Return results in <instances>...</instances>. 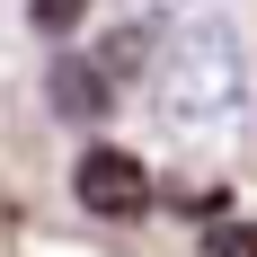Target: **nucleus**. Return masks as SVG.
<instances>
[{
	"label": "nucleus",
	"mask_w": 257,
	"mask_h": 257,
	"mask_svg": "<svg viewBox=\"0 0 257 257\" xmlns=\"http://www.w3.org/2000/svg\"><path fill=\"white\" fill-rule=\"evenodd\" d=\"M151 115L169 142H231V124L248 115V62L222 18L169 27V45L151 62Z\"/></svg>",
	"instance_id": "1"
},
{
	"label": "nucleus",
	"mask_w": 257,
	"mask_h": 257,
	"mask_svg": "<svg viewBox=\"0 0 257 257\" xmlns=\"http://www.w3.org/2000/svg\"><path fill=\"white\" fill-rule=\"evenodd\" d=\"M71 195H80V213H98V222H142V213H151V169L133 151H115V142H89L80 169H71Z\"/></svg>",
	"instance_id": "2"
},
{
	"label": "nucleus",
	"mask_w": 257,
	"mask_h": 257,
	"mask_svg": "<svg viewBox=\"0 0 257 257\" xmlns=\"http://www.w3.org/2000/svg\"><path fill=\"white\" fill-rule=\"evenodd\" d=\"M160 9H186V0H160Z\"/></svg>",
	"instance_id": "7"
},
{
	"label": "nucleus",
	"mask_w": 257,
	"mask_h": 257,
	"mask_svg": "<svg viewBox=\"0 0 257 257\" xmlns=\"http://www.w3.org/2000/svg\"><path fill=\"white\" fill-rule=\"evenodd\" d=\"M45 89H53V106H62L71 124H98V115H106V98H115V89L98 80V62H89V53H53Z\"/></svg>",
	"instance_id": "3"
},
{
	"label": "nucleus",
	"mask_w": 257,
	"mask_h": 257,
	"mask_svg": "<svg viewBox=\"0 0 257 257\" xmlns=\"http://www.w3.org/2000/svg\"><path fill=\"white\" fill-rule=\"evenodd\" d=\"M80 9H89V0H27L36 36H71V27H80Z\"/></svg>",
	"instance_id": "6"
},
{
	"label": "nucleus",
	"mask_w": 257,
	"mask_h": 257,
	"mask_svg": "<svg viewBox=\"0 0 257 257\" xmlns=\"http://www.w3.org/2000/svg\"><path fill=\"white\" fill-rule=\"evenodd\" d=\"M204 257H257V222H213V231H204Z\"/></svg>",
	"instance_id": "5"
},
{
	"label": "nucleus",
	"mask_w": 257,
	"mask_h": 257,
	"mask_svg": "<svg viewBox=\"0 0 257 257\" xmlns=\"http://www.w3.org/2000/svg\"><path fill=\"white\" fill-rule=\"evenodd\" d=\"M89 62H98V80H106V89L142 80V62H160V53H151V27H115V36H106V45L89 53Z\"/></svg>",
	"instance_id": "4"
}]
</instances>
